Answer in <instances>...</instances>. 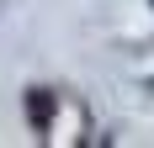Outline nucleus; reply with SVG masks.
I'll use <instances>...</instances> for the list:
<instances>
[{"mask_svg": "<svg viewBox=\"0 0 154 148\" xmlns=\"http://www.w3.org/2000/svg\"><path fill=\"white\" fill-rule=\"evenodd\" d=\"M27 117H32V127H48L53 122V95L48 90H32L27 95Z\"/></svg>", "mask_w": 154, "mask_h": 148, "instance_id": "nucleus-1", "label": "nucleus"}]
</instances>
